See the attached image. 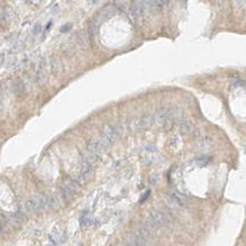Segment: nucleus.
<instances>
[{"label": "nucleus", "instance_id": "nucleus-1", "mask_svg": "<svg viewBox=\"0 0 246 246\" xmlns=\"http://www.w3.org/2000/svg\"><path fill=\"white\" fill-rule=\"evenodd\" d=\"M172 225V219L169 214L161 210H154L149 214L144 226L150 229L152 233H155L158 229L169 228Z\"/></svg>", "mask_w": 246, "mask_h": 246}, {"label": "nucleus", "instance_id": "nucleus-2", "mask_svg": "<svg viewBox=\"0 0 246 246\" xmlns=\"http://www.w3.org/2000/svg\"><path fill=\"white\" fill-rule=\"evenodd\" d=\"M49 207V196L38 195L30 199L25 203V209L29 213H38Z\"/></svg>", "mask_w": 246, "mask_h": 246}, {"label": "nucleus", "instance_id": "nucleus-3", "mask_svg": "<svg viewBox=\"0 0 246 246\" xmlns=\"http://www.w3.org/2000/svg\"><path fill=\"white\" fill-rule=\"evenodd\" d=\"M165 202L166 204L171 209H181L184 208L185 200L184 197L176 192H169L165 195Z\"/></svg>", "mask_w": 246, "mask_h": 246}, {"label": "nucleus", "instance_id": "nucleus-4", "mask_svg": "<svg viewBox=\"0 0 246 246\" xmlns=\"http://www.w3.org/2000/svg\"><path fill=\"white\" fill-rule=\"evenodd\" d=\"M117 136H118V131L115 127L110 126V125L106 126L103 131V145L107 148L113 145L117 139Z\"/></svg>", "mask_w": 246, "mask_h": 246}, {"label": "nucleus", "instance_id": "nucleus-5", "mask_svg": "<svg viewBox=\"0 0 246 246\" xmlns=\"http://www.w3.org/2000/svg\"><path fill=\"white\" fill-rule=\"evenodd\" d=\"M87 150L90 152L91 159L93 161H97L100 158L101 153L103 152V145L101 144V142H99L97 139H91L87 143Z\"/></svg>", "mask_w": 246, "mask_h": 246}, {"label": "nucleus", "instance_id": "nucleus-6", "mask_svg": "<svg viewBox=\"0 0 246 246\" xmlns=\"http://www.w3.org/2000/svg\"><path fill=\"white\" fill-rule=\"evenodd\" d=\"M134 236H136L137 238H141V239L145 240L148 243H150L154 237V233H152L150 229H148L145 226H139V228H136V230L133 233Z\"/></svg>", "mask_w": 246, "mask_h": 246}, {"label": "nucleus", "instance_id": "nucleus-7", "mask_svg": "<svg viewBox=\"0 0 246 246\" xmlns=\"http://www.w3.org/2000/svg\"><path fill=\"white\" fill-rule=\"evenodd\" d=\"M47 60L44 58H42L38 64V68H36V80L40 84H44L47 82Z\"/></svg>", "mask_w": 246, "mask_h": 246}, {"label": "nucleus", "instance_id": "nucleus-8", "mask_svg": "<svg viewBox=\"0 0 246 246\" xmlns=\"http://www.w3.org/2000/svg\"><path fill=\"white\" fill-rule=\"evenodd\" d=\"M146 12L145 1H133L131 7V15L133 17H142Z\"/></svg>", "mask_w": 246, "mask_h": 246}, {"label": "nucleus", "instance_id": "nucleus-9", "mask_svg": "<svg viewBox=\"0 0 246 246\" xmlns=\"http://www.w3.org/2000/svg\"><path fill=\"white\" fill-rule=\"evenodd\" d=\"M170 117V113H169V109L168 108H160V109H158L154 113V122L157 123L159 126H162L163 123L166 122L167 119Z\"/></svg>", "mask_w": 246, "mask_h": 246}, {"label": "nucleus", "instance_id": "nucleus-10", "mask_svg": "<svg viewBox=\"0 0 246 246\" xmlns=\"http://www.w3.org/2000/svg\"><path fill=\"white\" fill-rule=\"evenodd\" d=\"M152 122H153V116L151 113H144V115L139 119V122H137V127L139 129H146L151 126Z\"/></svg>", "mask_w": 246, "mask_h": 246}, {"label": "nucleus", "instance_id": "nucleus-11", "mask_svg": "<svg viewBox=\"0 0 246 246\" xmlns=\"http://www.w3.org/2000/svg\"><path fill=\"white\" fill-rule=\"evenodd\" d=\"M179 127H181V131L185 134L192 135V134L195 133V126L190 120H185V119L184 120H181L179 122Z\"/></svg>", "mask_w": 246, "mask_h": 246}, {"label": "nucleus", "instance_id": "nucleus-12", "mask_svg": "<svg viewBox=\"0 0 246 246\" xmlns=\"http://www.w3.org/2000/svg\"><path fill=\"white\" fill-rule=\"evenodd\" d=\"M50 69H51V73L54 76H58L62 71V65H61V61L59 59H52L50 61Z\"/></svg>", "mask_w": 246, "mask_h": 246}, {"label": "nucleus", "instance_id": "nucleus-13", "mask_svg": "<svg viewBox=\"0 0 246 246\" xmlns=\"http://www.w3.org/2000/svg\"><path fill=\"white\" fill-rule=\"evenodd\" d=\"M92 175V165L89 160H84L82 163V177L84 179H89Z\"/></svg>", "mask_w": 246, "mask_h": 246}, {"label": "nucleus", "instance_id": "nucleus-14", "mask_svg": "<svg viewBox=\"0 0 246 246\" xmlns=\"http://www.w3.org/2000/svg\"><path fill=\"white\" fill-rule=\"evenodd\" d=\"M0 17H1V22H3V24H8L9 22L13 19V10L9 7H5V8L1 10V15H0Z\"/></svg>", "mask_w": 246, "mask_h": 246}, {"label": "nucleus", "instance_id": "nucleus-15", "mask_svg": "<svg viewBox=\"0 0 246 246\" xmlns=\"http://www.w3.org/2000/svg\"><path fill=\"white\" fill-rule=\"evenodd\" d=\"M76 41L77 43L81 45V47L83 48H86L89 47V38H87V35H86V33L84 32H78L76 34Z\"/></svg>", "mask_w": 246, "mask_h": 246}, {"label": "nucleus", "instance_id": "nucleus-16", "mask_svg": "<svg viewBox=\"0 0 246 246\" xmlns=\"http://www.w3.org/2000/svg\"><path fill=\"white\" fill-rule=\"evenodd\" d=\"M50 238L51 240H52V243L57 244V243H60L62 239V233L60 231V229L58 228V227H55L54 229H52V233H51L50 235Z\"/></svg>", "mask_w": 246, "mask_h": 246}, {"label": "nucleus", "instance_id": "nucleus-17", "mask_svg": "<svg viewBox=\"0 0 246 246\" xmlns=\"http://www.w3.org/2000/svg\"><path fill=\"white\" fill-rule=\"evenodd\" d=\"M42 31V26L40 25V24H35L34 26H33V30H32V33L34 34V35H39L40 33H41Z\"/></svg>", "mask_w": 246, "mask_h": 246}, {"label": "nucleus", "instance_id": "nucleus-18", "mask_svg": "<svg viewBox=\"0 0 246 246\" xmlns=\"http://www.w3.org/2000/svg\"><path fill=\"white\" fill-rule=\"evenodd\" d=\"M91 218L90 217H83V219L81 220V223H82V226H84V227H86V226H90L91 225Z\"/></svg>", "mask_w": 246, "mask_h": 246}, {"label": "nucleus", "instance_id": "nucleus-19", "mask_svg": "<svg viewBox=\"0 0 246 246\" xmlns=\"http://www.w3.org/2000/svg\"><path fill=\"white\" fill-rule=\"evenodd\" d=\"M152 5H157L155 7H165V6H168L169 5V1H152Z\"/></svg>", "mask_w": 246, "mask_h": 246}, {"label": "nucleus", "instance_id": "nucleus-20", "mask_svg": "<svg viewBox=\"0 0 246 246\" xmlns=\"http://www.w3.org/2000/svg\"><path fill=\"white\" fill-rule=\"evenodd\" d=\"M116 5H120V6H118L119 8H122V9H125L126 8V1H116Z\"/></svg>", "mask_w": 246, "mask_h": 246}, {"label": "nucleus", "instance_id": "nucleus-21", "mask_svg": "<svg viewBox=\"0 0 246 246\" xmlns=\"http://www.w3.org/2000/svg\"><path fill=\"white\" fill-rule=\"evenodd\" d=\"M150 194H151V192H150V191H148V192H146L145 194H144V196H143V199L141 200V201H139V202H141V203H143V202H144L146 199H148V196L150 195Z\"/></svg>", "mask_w": 246, "mask_h": 246}, {"label": "nucleus", "instance_id": "nucleus-22", "mask_svg": "<svg viewBox=\"0 0 246 246\" xmlns=\"http://www.w3.org/2000/svg\"><path fill=\"white\" fill-rule=\"evenodd\" d=\"M3 60H5V54H0V67L3 64Z\"/></svg>", "mask_w": 246, "mask_h": 246}, {"label": "nucleus", "instance_id": "nucleus-23", "mask_svg": "<svg viewBox=\"0 0 246 246\" xmlns=\"http://www.w3.org/2000/svg\"><path fill=\"white\" fill-rule=\"evenodd\" d=\"M58 10H59V7H58V5H54V7H52V12L54 13H56V12H58Z\"/></svg>", "mask_w": 246, "mask_h": 246}, {"label": "nucleus", "instance_id": "nucleus-24", "mask_svg": "<svg viewBox=\"0 0 246 246\" xmlns=\"http://www.w3.org/2000/svg\"><path fill=\"white\" fill-rule=\"evenodd\" d=\"M0 233H1V225H0Z\"/></svg>", "mask_w": 246, "mask_h": 246}]
</instances>
